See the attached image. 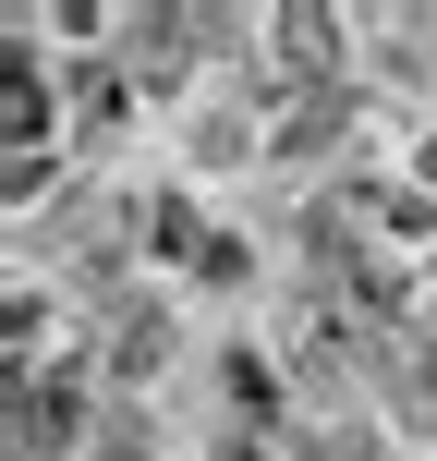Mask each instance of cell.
Wrapping results in <instances>:
<instances>
[{"label":"cell","instance_id":"1","mask_svg":"<svg viewBox=\"0 0 437 461\" xmlns=\"http://www.w3.org/2000/svg\"><path fill=\"white\" fill-rule=\"evenodd\" d=\"M219 365H231V401H243V413H268V401H279V376H268V352H255V340L219 352Z\"/></svg>","mask_w":437,"mask_h":461},{"label":"cell","instance_id":"2","mask_svg":"<svg viewBox=\"0 0 437 461\" xmlns=\"http://www.w3.org/2000/svg\"><path fill=\"white\" fill-rule=\"evenodd\" d=\"M414 194H425V207H437V134H425V170H414Z\"/></svg>","mask_w":437,"mask_h":461}]
</instances>
